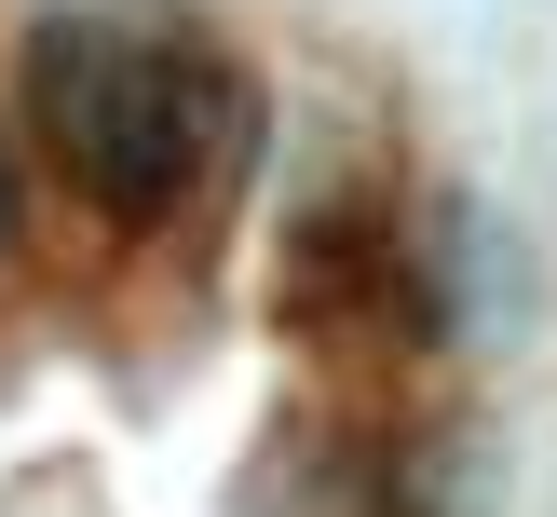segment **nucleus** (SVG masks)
<instances>
[{
  "label": "nucleus",
  "mask_w": 557,
  "mask_h": 517,
  "mask_svg": "<svg viewBox=\"0 0 557 517\" xmlns=\"http://www.w3.org/2000/svg\"><path fill=\"white\" fill-rule=\"evenodd\" d=\"M14 232H27V205H14V150H0V259H14Z\"/></svg>",
  "instance_id": "nucleus-2"
},
{
  "label": "nucleus",
  "mask_w": 557,
  "mask_h": 517,
  "mask_svg": "<svg viewBox=\"0 0 557 517\" xmlns=\"http://www.w3.org/2000/svg\"><path fill=\"white\" fill-rule=\"evenodd\" d=\"M14 109L41 136V163L123 232L190 218V190L245 150V96L205 41L150 14H41L14 54Z\"/></svg>",
  "instance_id": "nucleus-1"
}]
</instances>
